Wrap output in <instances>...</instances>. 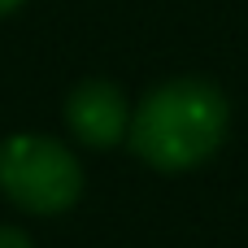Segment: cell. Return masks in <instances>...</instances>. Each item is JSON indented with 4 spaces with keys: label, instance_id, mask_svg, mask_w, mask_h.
Returning a JSON list of instances; mask_svg holds the SVG:
<instances>
[{
    "label": "cell",
    "instance_id": "obj_1",
    "mask_svg": "<svg viewBox=\"0 0 248 248\" xmlns=\"http://www.w3.org/2000/svg\"><path fill=\"white\" fill-rule=\"evenodd\" d=\"M227 126H231V105L222 87H214L201 74H183L157 83L131 109L126 144L144 166L161 174H183L205 166L222 148Z\"/></svg>",
    "mask_w": 248,
    "mask_h": 248
},
{
    "label": "cell",
    "instance_id": "obj_2",
    "mask_svg": "<svg viewBox=\"0 0 248 248\" xmlns=\"http://www.w3.org/2000/svg\"><path fill=\"white\" fill-rule=\"evenodd\" d=\"M0 192L35 218H57L83 196L78 157L52 135H9L0 140Z\"/></svg>",
    "mask_w": 248,
    "mask_h": 248
},
{
    "label": "cell",
    "instance_id": "obj_3",
    "mask_svg": "<svg viewBox=\"0 0 248 248\" xmlns=\"http://www.w3.org/2000/svg\"><path fill=\"white\" fill-rule=\"evenodd\" d=\"M70 135L83 144V148H96V153H109L126 140L131 131V100L118 83L109 78H83L70 87L65 96V109H61Z\"/></svg>",
    "mask_w": 248,
    "mask_h": 248
},
{
    "label": "cell",
    "instance_id": "obj_4",
    "mask_svg": "<svg viewBox=\"0 0 248 248\" xmlns=\"http://www.w3.org/2000/svg\"><path fill=\"white\" fill-rule=\"evenodd\" d=\"M0 248H35V244H31V235L22 227H4L0 222Z\"/></svg>",
    "mask_w": 248,
    "mask_h": 248
},
{
    "label": "cell",
    "instance_id": "obj_5",
    "mask_svg": "<svg viewBox=\"0 0 248 248\" xmlns=\"http://www.w3.org/2000/svg\"><path fill=\"white\" fill-rule=\"evenodd\" d=\"M22 4H26V0H0V17H9V13L22 9Z\"/></svg>",
    "mask_w": 248,
    "mask_h": 248
}]
</instances>
